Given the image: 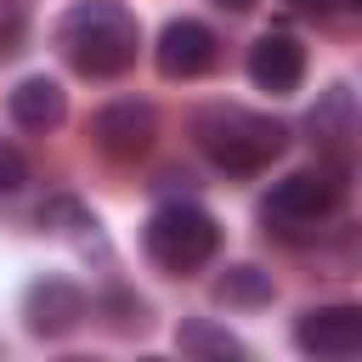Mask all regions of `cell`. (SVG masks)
Returning a JSON list of instances; mask_svg holds the SVG:
<instances>
[{"mask_svg": "<svg viewBox=\"0 0 362 362\" xmlns=\"http://www.w3.org/2000/svg\"><path fill=\"white\" fill-rule=\"evenodd\" d=\"M215 300L221 305H266L272 300V272H260V266H226L215 277Z\"/></svg>", "mask_w": 362, "mask_h": 362, "instance_id": "obj_12", "label": "cell"}, {"mask_svg": "<svg viewBox=\"0 0 362 362\" xmlns=\"http://www.w3.org/2000/svg\"><path fill=\"white\" fill-rule=\"evenodd\" d=\"M57 51L85 79H119L136 68L141 23L124 0H74L57 17Z\"/></svg>", "mask_w": 362, "mask_h": 362, "instance_id": "obj_1", "label": "cell"}, {"mask_svg": "<svg viewBox=\"0 0 362 362\" xmlns=\"http://www.w3.org/2000/svg\"><path fill=\"white\" fill-rule=\"evenodd\" d=\"M23 34H28L23 11H17V6H0V57H17V51H23Z\"/></svg>", "mask_w": 362, "mask_h": 362, "instance_id": "obj_15", "label": "cell"}, {"mask_svg": "<svg viewBox=\"0 0 362 362\" xmlns=\"http://www.w3.org/2000/svg\"><path fill=\"white\" fill-rule=\"evenodd\" d=\"M305 130H311V141L328 164L351 170V147H356V96H351V85L322 90V102L305 113Z\"/></svg>", "mask_w": 362, "mask_h": 362, "instance_id": "obj_10", "label": "cell"}, {"mask_svg": "<svg viewBox=\"0 0 362 362\" xmlns=\"http://www.w3.org/2000/svg\"><path fill=\"white\" fill-rule=\"evenodd\" d=\"M339 204H345V164L317 158L311 170H294V175L272 181V192L260 198V226L277 232V238H300V232L322 226Z\"/></svg>", "mask_w": 362, "mask_h": 362, "instance_id": "obj_4", "label": "cell"}, {"mask_svg": "<svg viewBox=\"0 0 362 362\" xmlns=\"http://www.w3.org/2000/svg\"><path fill=\"white\" fill-rule=\"evenodd\" d=\"M175 351H192V356H243V339L226 334V328H215V322H204V317H192V322L175 328Z\"/></svg>", "mask_w": 362, "mask_h": 362, "instance_id": "obj_13", "label": "cell"}, {"mask_svg": "<svg viewBox=\"0 0 362 362\" xmlns=\"http://www.w3.org/2000/svg\"><path fill=\"white\" fill-rule=\"evenodd\" d=\"M294 345L305 356H356L362 351V311L356 305H311L294 317Z\"/></svg>", "mask_w": 362, "mask_h": 362, "instance_id": "obj_8", "label": "cell"}, {"mask_svg": "<svg viewBox=\"0 0 362 362\" xmlns=\"http://www.w3.org/2000/svg\"><path fill=\"white\" fill-rule=\"evenodd\" d=\"M153 141H158V113L147 102H136V96L107 102V107L90 113V147L107 164H136V158L153 153Z\"/></svg>", "mask_w": 362, "mask_h": 362, "instance_id": "obj_5", "label": "cell"}, {"mask_svg": "<svg viewBox=\"0 0 362 362\" xmlns=\"http://www.w3.org/2000/svg\"><path fill=\"white\" fill-rule=\"evenodd\" d=\"M85 288L79 283H68V277H40V283H28V294H23V322H28V334L34 339H62V334H74L79 322H85Z\"/></svg>", "mask_w": 362, "mask_h": 362, "instance_id": "obj_7", "label": "cell"}, {"mask_svg": "<svg viewBox=\"0 0 362 362\" xmlns=\"http://www.w3.org/2000/svg\"><path fill=\"white\" fill-rule=\"evenodd\" d=\"M192 141H198V153L215 170H226V175H260L272 158H283L288 124L272 119V113L238 107V102H215V107L192 113Z\"/></svg>", "mask_w": 362, "mask_h": 362, "instance_id": "obj_2", "label": "cell"}, {"mask_svg": "<svg viewBox=\"0 0 362 362\" xmlns=\"http://www.w3.org/2000/svg\"><path fill=\"white\" fill-rule=\"evenodd\" d=\"M23 181H28V158L0 136V198H6V192H17Z\"/></svg>", "mask_w": 362, "mask_h": 362, "instance_id": "obj_14", "label": "cell"}, {"mask_svg": "<svg viewBox=\"0 0 362 362\" xmlns=\"http://www.w3.org/2000/svg\"><path fill=\"white\" fill-rule=\"evenodd\" d=\"M141 249H147V260H153L158 272L192 277V272H204V266L221 255V221H215L204 204H192V198H170V204H158V209L147 215Z\"/></svg>", "mask_w": 362, "mask_h": 362, "instance_id": "obj_3", "label": "cell"}, {"mask_svg": "<svg viewBox=\"0 0 362 362\" xmlns=\"http://www.w3.org/2000/svg\"><path fill=\"white\" fill-rule=\"evenodd\" d=\"M6 113H11V124H17V130H34V136H45V130H57V124H62V113H68V90H62L57 79L34 74V79L11 85V96H6Z\"/></svg>", "mask_w": 362, "mask_h": 362, "instance_id": "obj_11", "label": "cell"}, {"mask_svg": "<svg viewBox=\"0 0 362 362\" xmlns=\"http://www.w3.org/2000/svg\"><path fill=\"white\" fill-rule=\"evenodd\" d=\"M249 79L272 96H288L305 85V45L288 34V28H266L255 45H249Z\"/></svg>", "mask_w": 362, "mask_h": 362, "instance_id": "obj_9", "label": "cell"}, {"mask_svg": "<svg viewBox=\"0 0 362 362\" xmlns=\"http://www.w3.org/2000/svg\"><path fill=\"white\" fill-rule=\"evenodd\" d=\"M209 6H221V11H255V0H209Z\"/></svg>", "mask_w": 362, "mask_h": 362, "instance_id": "obj_17", "label": "cell"}, {"mask_svg": "<svg viewBox=\"0 0 362 362\" xmlns=\"http://www.w3.org/2000/svg\"><path fill=\"white\" fill-rule=\"evenodd\" d=\"M153 62H158L164 79H204L221 62V34L198 17H175V23H164V34L153 45Z\"/></svg>", "mask_w": 362, "mask_h": 362, "instance_id": "obj_6", "label": "cell"}, {"mask_svg": "<svg viewBox=\"0 0 362 362\" xmlns=\"http://www.w3.org/2000/svg\"><path fill=\"white\" fill-rule=\"evenodd\" d=\"M294 6H300L305 17H334V11L345 6V0H294Z\"/></svg>", "mask_w": 362, "mask_h": 362, "instance_id": "obj_16", "label": "cell"}]
</instances>
